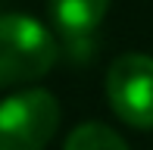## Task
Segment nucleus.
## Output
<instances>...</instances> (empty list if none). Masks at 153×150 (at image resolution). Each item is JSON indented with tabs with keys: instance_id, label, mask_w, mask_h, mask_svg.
<instances>
[{
	"instance_id": "2",
	"label": "nucleus",
	"mask_w": 153,
	"mask_h": 150,
	"mask_svg": "<svg viewBox=\"0 0 153 150\" xmlns=\"http://www.w3.org/2000/svg\"><path fill=\"white\" fill-rule=\"evenodd\" d=\"M59 128V103L44 88L0 100V150H44Z\"/></svg>"
},
{
	"instance_id": "1",
	"label": "nucleus",
	"mask_w": 153,
	"mask_h": 150,
	"mask_svg": "<svg viewBox=\"0 0 153 150\" xmlns=\"http://www.w3.org/2000/svg\"><path fill=\"white\" fill-rule=\"evenodd\" d=\"M59 44L44 22L28 13L0 16V88L34 81L53 69Z\"/></svg>"
},
{
	"instance_id": "5",
	"label": "nucleus",
	"mask_w": 153,
	"mask_h": 150,
	"mask_svg": "<svg viewBox=\"0 0 153 150\" xmlns=\"http://www.w3.org/2000/svg\"><path fill=\"white\" fill-rule=\"evenodd\" d=\"M62 150H128V144L119 131H113L103 122H81L78 128H72Z\"/></svg>"
},
{
	"instance_id": "4",
	"label": "nucleus",
	"mask_w": 153,
	"mask_h": 150,
	"mask_svg": "<svg viewBox=\"0 0 153 150\" xmlns=\"http://www.w3.org/2000/svg\"><path fill=\"white\" fill-rule=\"evenodd\" d=\"M109 0H50V16L59 25L62 38L72 44H85L91 31L106 16Z\"/></svg>"
},
{
	"instance_id": "3",
	"label": "nucleus",
	"mask_w": 153,
	"mask_h": 150,
	"mask_svg": "<svg viewBox=\"0 0 153 150\" xmlns=\"http://www.w3.org/2000/svg\"><path fill=\"white\" fill-rule=\"evenodd\" d=\"M109 106L137 128H153V56L122 53L106 72Z\"/></svg>"
}]
</instances>
